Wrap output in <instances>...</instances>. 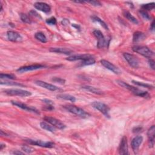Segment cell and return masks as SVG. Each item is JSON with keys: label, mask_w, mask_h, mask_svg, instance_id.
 Returning a JSON list of instances; mask_svg holds the SVG:
<instances>
[{"label": "cell", "mask_w": 155, "mask_h": 155, "mask_svg": "<svg viewBox=\"0 0 155 155\" xmlns=\"http://www.w3.org/2000/svg\"><path fill=\"white\" fill-rule=\"evenodd\" d=\"M116 83L120 86L123 87H124V88L132 92L134 95L141 96V97H143V98H150L149 94L148 93V92L146 91L142 90L137 88V87L132 86V85H129V84H127V83L123 81H121V80H117Z\"/></svg>", "instance_id": "1"}, {"label": "cell", "mask_w": 155, "mask_h": 155, "mask_svg": "<svg viewBox=\"0 0 155 155\" xmlns=\"http://www.w3.org/2000/svg\"><path fill=\"white\" fill-rule=\"evenodd\" d=\"M64 107L65 109H66L70 113H72L81 118H87L90 116V114L89 113H87L84 110L81 109V108L78 107L77 106L69 104V105H64Z\"/></svg>", "instance_id": "2"}, {"label": "cell", "mask_w": 155, "mask_h": 155, "mask_svg": "<svg viewBox=\"0 0 155 155\" xmlns=\"http://www.w3.org/2000/svg\"><path fill=\"white\" fill-rule=\"evenodd\" d=\"M132 49L134 52L150 59L154 55V53L149 48L144 45H135L133 47Z\"/></svg>", "instance_id": "3"}, {"label": "cell", "mask_w": 155, "mask_h": 155, "mask_svg": "<svg viewBox=\"0 0 155 155\" xmlns=\"http://www.w3.org/2000/svg\"><path fill=\"white\" fill-rule=\"evenodd\" d=\"M4 93L9 96H18L21 97H27L32 95L30 92L17 89H7L4 91Z\"/></svg>", "instance_id": "4"}, {"label": "cell", "mask_w": 155, "mask_h": 155, "mask_svg": "<svg viewBox=\"0 0 155 155\" xmlns=\"http://www.w3.org/2000/svg\"><path fill=\"white\" fill-rule=\"evenodd\" d=\"M92 105L94 109L99 110L106 117L110 118V114H109L110 108L109 107V106L99 101H94L93 103H92Z\"/></svg>", "instance_id": "5"}, {"label": "cell", "mask_w": 155, "mask_h": 155, "mask_svg": "<svg viewBox=\"0 0 155 155\" xmlns=\"http://www.w3.org/2000/svg\"><path fill=\"white\" fill-rule=\"evenodd\" d=\"M93 35L98 39L97 47L99 49H102L107 47V45L109 44V42L107 41V40L104 37L101 32L98 30H95L93 31Z\"/></svg>", "instance_id": "6"}, {"label": "cell", "mask_w": 155, "mask_h": 155, "mask_svg": "<svg viewBox=\"0 0 155 155\" xmlns=\"http://www.w3.org/2000/svg\"><path fill=\"white\" fill-rule=\"evenodd\" d=\"M25 142L31 145H37V146L44 147V148H53L54 145H55V144L52 142H49V141H43L41 140L28 139L25 140Z\"/></svg>", "instance_id": "7"}, {"label": "cell", "mask_w": 155, "mask_h": 155, "mask_svg": "<svg viewBox=\"0 0 155 155\" xmlns=\"http://www.w3.org/2000/svg\"><path fill=\"white\" fill-rule=\"evenodd\" d=\"M123 56L129 64L134 69H137L139 66V61L138 58L132 54L129 53H124Z\"/></svg>", "instance_id": "8"}, {"label": "cell", "mask_w": 155, "mask_h": 155, "mask_svg": "<svg viewBox=\"0 0 155 155\" xmlns=\"http://www.w3.org/2000/svg\"><path fill=\"white\" fill-rule=\"evenodd\" d=\"M44 119L49 124H50L52 125L55 127V128H57L58 129L63 130L66 127L64 123H63L61 121L55 118H53L51 116H45L44 118Z\"/></svg>", "instance_id": "9"}, {"label": "cell", "mask_w": 155, "mask_h": 155, "mask_svg": "<svg viewBox=\"0 0 155 155\" xmlns=\"http://www.w3.org/2000/svg\"><path fill=\"white\" fill-rule=\"evenodd\" d=\"M11 103L13 105H15V106L20 108V109L24 110L25 111L35 113L36 114H39V112L38 110V109L33 106H29V105H28L27 104H24V103H21L19 101H12Z\"/></svg>", "instance_id": "10"}, {"label": "cell", "mask_w": 155, "mask_h": 155, "mask_svg": "<svg viewBox=\"0 0 155 155\" xmlns=\"http://www.w3.org/2000/svg\"><path fill=\"white\" fill-rule=\"evenodd\" d=\"M101 64L104 67H105L106 69L112 71L114 74H116V75H119V74L121 73V71L118 68V67H116V65H114L112 63L109 62V61H107L105 59H101Z\"/></svg>", "instance_id": "11"}, {"label": "cell", "mask_w": 155, "mask_h": 155, "mask_svg": "<svg viewBox=\"0 0 155 155\" xmlns=\"http://www.w3.org/2000/svg\"><path fill=\"white\" fill-rule=\"evenodd\" d=\"M45 66L42 64H34V65H28V66H23L21 67H19V68L17 70V72L23 73H25L27 72H30V71H33V70H37L39 69H42L45 68Z\"/></svg>", "instance_id": "12"}, {"label": "cell", "mask_w": 155, "mask_h": 155, "mask_svg": "<svg viewBox=\"0 0 155 155\" xmlns=\"http://www.w3.org/2000/svg\"><path fill=\"white\" fill-rule=\"evenodd\" d=\"M35 84L39 87H43L44 89H45L47 90H49L50 91L55 92V91H61L62 90L60 89L59 87H56V85H54L52 84H49L44 81H36L35 82Z\"/></svg>", "instance_id": "13"}, {"label": "cell", "mask_w": 155, "mask_h": 155, "mask_svg": "<svg viewBox=\"0 0 155 155\" xmlns=\"http://www.w3.org/2000/svg\"><path fill=\"white\" fill-rule=\"evenodd\" d=\"M7 37L9 41L12 42H21L23 41L22 36L15 31H8L7 32Z\"/></svg>", "instance_id": "14"}, {"label": "cell", "mask_w": 155, "mask_h": 155, "mask_svg": "<svg viewBox=\"0 0 155 155\" xmlns=\"http://www.w3.org/2000/svg\"><path fill=\"white\" fill-rule=\"evenodd\" d=\"M118 150L120 154L124 155L129 154V146H128L127 138L126 136H123L121 139Z\"/></svg>", "instance_id": "15"}, {"label": "cell", "mask_w": 155, "mask_h": 155, "mask_svg": "<svg viewBox=\"0 0 155 155\" xmlns=\"http://www.w3.org/2000/svg\"><path fill=\"white\" fill-rule=\"evenodd\" d=\"M143 138L141 136H137L132 139L131 145L133 150L134 152H136L139 150L140 145L143 143Z\"/></svg>", "instance_id": "16"}, {"label": "cell", "mask_w": 155, "mask_h": 155, "mask_svg": "<svg viewBox=\"0 0 155 155\" xmlns=\"http://www.w3.org/2000/svg\"><path fill=\"white\" fill-rule=\"evenodd\" d=\"M93 56L89 54H81V55H73L69 56L66 59L69 61H75L78 60H85L90 58H93Z\"/></svg>", "instance_id": "17"}, {"label": "cell", "mask_w": 155, "mask_h": 155, "mask_svg": "<svg viewBox=\"0 0 155 155\" xmlns=\"http://www.w3.org/2000/svg\"><path fill=\"white\" fill-rule=\"evenodd\" d=\"M34 7L39 11L44 13H49L51 10L50 6L45 3L43 2H37L34 4Z\"/></svg>", "instance_id": "18"}, {"label": "cell", "mask_w": 155, "mask_h": 155, "mask_svg": "<svg viewBox=\"0 0 155 155\" xmlns=\"http://www.w3.org/2000/svg\"><path fill=\"white\" fill-rule=\"evenodd\" d=\"M155 133V127L152 125L147 132V136L149 138V147H153L154 145V134Z\"/></svg>", "instance_id": "19"}, {"label": "cell", "mask_w": 155, "mask_h": 155, "mask_svg": "<svg viewBox=\"0 0 155 155\" xmlns=\"http://www.w3.org/2000/svg\"><path fill=\"white\" fill-rule=\"evenodd\" d=\"M49 51L51 52H54V53H61V54H64V55H71L73 53V51L67 48H50L49 49Z\"/></svg>", "instance_id": "20"}, {"label": "cell", "mask_w": 155, "mask_h": 155, "mask_svg": "<svg viewBox=\"0 0 155 155\" xmlns=\"http://www.w3.org/2000/svg\"><path fill=\"white\" fill-rule=\"evenodd\" d=\"M81 88L87 91H89L91 93L97 94V95H102V94L103 93V92L101 90H99V89H97L96 88V87H94L90 86V85H83L81 86Z\"/></svg>", "instance_id": "21"}, {"label": "cell", "mask_w": 155, "mask_h": 155, "mask_svg": "<svg viewBox=\"0 0 155 155\" xmlns=\"http://www.w3.org/2000/svg\"><path fill=\"white\" fill-rule=\"evenodd\" d=\"M145 38V36L144 35V33L141 32H136L135 33H134L133 34V41L134 43H137L143 41Z\"/></svg>", "instance_id": "22"}, {"label": "cell", "mask_w": 155, "mask_h": 155, "mask_svg": "<svg viewBox=\"0 0 155 155\" xmlns=\"http://www.w3.org/2000/svg\"><path fill=\"white\" fill-rule=\"evenodd\" d=\"M40 127H41L43 129L45 130L50 132H52V133H53L56 131L55 127H53V125H50V124H49L48 123L44 122V121L41 122V123H40Z\"/></svg>", "instance_id": "23"}, {"label": "cell", "mask_w": 155, "mask_h": 155, "mask_svg": "<svg viewBox=\"0 0 155 155\" xmlns=\"http://www.w3.org/2000/svg\"><path fill=\"white\" fill-rule=\"evenodd\" d=\"M123 15L128 20H129V21H131L132 23L134 24H138L139 22L138 21V19L135 17H133L129 12H128L127 10H124Z\"/></svg>", "instance_id": "24"}, {"label": "cell", "mask_w": 155, "mask_h": 155, "mask_svg": "<svg viewBox=\"0 0 155 155\" xmlns=\"http://www.w3.org/2000/svg\"><path fill=\"white\" fill-rule=\"evenodd\" d=\"M57 98L64 99L67 101H70L74 103L76 101V98L72 95H69V94H59L57 95Z\"/></svg>", "instance_id": "25"}, {"label": "cell", "mask_w": 155, "mask_h": 155, "mask_svg": "<svg viewBox=\"0 0 155 155\" xmlns=\"http://www.w3.org/2000/svg\"><path fill=\"white\" fill-rule=\"evenodd\" d=\"M91 18H92V20L93 21L99 23L105 30H109V28H108L107 24L104 21H103L101 19L99 18V17H96L95 15H93V16L91 17Z\"/></svg>", "instance_id": "26"}, {"label": "cell", "mask_w": 155, "mask_h": 155, "mask_svg": "<svg viewBox=\"0 0 155 155\" xmlns=\"http://www.w3.org/2000/svg\"><path fill=\"white\" fill-rule=\"evenodd\" d=\"M35 37L39 40V41H41L43 43H45L48 41V39H47L45 35L44 34L43 32H37L35 33Z\"/></svg>", "instance_id": "27"}, {"label": "cell", "mask_w": 155, "mask_h": 155, "mask_svg": "<svg viewBox=\"0 0 155 155\" xmlns=\"http://www.w3.org/2000/svg\"><path fill=\"white\" fill-rule=\"evenodd\" d=\"M132 83L134 84H135L136 85L142 87H144V88L149 89H153V87H154L153 85H152L150 84L144 83H142V82H139V81H135V80H133Z\"/></svg>", "instance_id": "28"}, {"label": "cell", "mask_w": 155, "mask_h": 155, "mask_svg": "<svg viewBox=\"0 0 155 155\" xmlns=\"http://www.w3.org/2000/svg\"><path fill=\"white\" fill-rule=\"evenodd\" d=\"M95 60L94 58H90L89 59H87L85 60L82 61V62L81 63L80 65L81 66H86V65H93L95 63Z\"/></svg>", "instance_id": "29"}, {"label": "cell", "mask_w": 155, "mask_h": 155, "mask_svg": "<svg viewBox=\"0 0 155 155\" xmlns=\"http://www.w3.org/2000/svg\"><path fill=\"white\" fill-rule=\"evenodd\" d=\"M154 6H155L154 3H151L149 4H143L142 6H141V8H142V10H145V11L151 10L154 8Z\"/></svg>", "instance_id": "30"}, {"label": "cell", "mask_w": 155, "mask_h": 155, "mask_svg": "<svg viewBox=\"0 0 155 155\" xmlns=\"http://www.w3.org/2000/svg\"><path fill=\"white\" fill-rule=\"evenodd\" d=\"M1 85H10V86H21V87H23L24 86V85L22 84H20V83H18L16 82H10V81H1Z\"/></svg>", "instance_id": "31"}, {"label": "cell", "mask_w": 155, "mask_h": 155, "mask_svg": "<svg viewBox=\"0 0 155 155\" xmlns=\"http://www.w3.org/2000/svg\"><path fill=\"white\" fill-rule=\"evenodd\" d=\"M20 18H21V21L26 24H31V20L29 18V17L25 13H21V15H20Z\"/></svg>", "instance_id": "32"}, {"label": "cell", "mask_w": 155, "mask_h": 155, "mask_svg": "<svg viewBox=\"0 0 155 155\" xmlns=\"http://www.w3.org/2000/svg\"><path fill=\"white\" fill-rule=\"evenodd\" d=\"M0 78L1 79H15V76L12 75V74H5L1 73L0 74Z\"/></svg>", "instance_id": "33"}, {"label": "cell", "mask_w": 155, "mask_h": 155, "mask_svg": "<svg viewBox=\"0 0 155 155\" xmlns=\"http://www.w3.org/2000/svg\"><path fill=\"white\" fill-rule=\"evenodd\" d=\"M139 13L142 16V17L146 20H150L151 19V17L149 15V13L147 12V11L143 10H141L139 11Z\"/></svg>", "instance_id": "34"}, {"label": "cell", "mask_w": 155, "mask_h": 155, "mask_svg": "<svg viewBox=\"0 0 155 155\" xmlns=\"http://www.w3.org/2000/svg\"><path fill=\"white\" fill-rule=\"evenodd\" d=\"M52 81L53 82H55L56 83H58L59 84H64L65 83V79H64L63 78H58V77L53 78Z\"/></svg>", "instance_id": "35"}, {"label": "cell", "mask_w": 155, "mask_h": 155, "mask_svg": "<svg viewBox=\"0 0 155 155\" xmlns=\"http://www.w3.org/2000/svg\"><path fill=\"white\" fill-rule=\"evenodd\" d=\"M56 19L55 17H51L49 19H46V23L48 24L49 25H56Z\"/></svg>", "instance_id": "36"}, {"label": "cell", "mask_w": 155, "mask_h": 155, "mask_svg": "<svg viewBox=\"0 0 155 155\" xmlns=\"http://www.w3.org/2000/svg\"><path fill=\"white\" fill-rule=\"evenodd\" d=\"M22 150L27 153H33V152L35 151L34 149H33V148L29 147V146H23L22 147Z\"/></svg>", "instance_id": "37"}, {"label": "cell", "mask_w": 155, "mask_h": 155, "mask_svg": "<svg viewBox=\"0 0 155 155\" xmlns=\"http://www.w3.org/2000/svg\"><path fill=\"white\" fill-rule=\"evenodd\" d=\"M85 3H90L92 5H93L94 6H96V7L102 6V4L99 1H85Z\"/></svg>", "instance_id": "38"}, {"label": "cell", "mask_w": 155, "mask_h": 155, "mask_svg": "<svg viewBox=\"0 0 155 155\" xmlns=\"http://www.w3.org/2000/svg\"><path fill=\"white\" fill-rule=\"evenodd\" d=\"M30 15H32V17H37V18H41V17H40V16L39 15L38 13H37L36 11L33 10H31V11L30 12Z\"/></svg>", "instance_id": "39"}, {"label": "cell", "mask_w": 155, "mask_h": 155, "mask_svg": "<svg viewBox=\"0 0 155 155\" xmlns=\"http://www.w3.org/2000/svg\"><path fill=\"white\" fill-rule=\"evenodd\" d=\"M149 64L150 65V67L152 69H154V61L152 59H149Z\"/></svg>", "instance_id": "40"}, {"label": "cell", "mask_w": 155, "mask_h": 155, "mask_svg": "<svg viewBox=\"0 0 155 155\" xmlns=\"http://www.w3.org/2000/svg\"><path fill=\"white\" fill-rule=\"evenodd\" d=\"M42 101H43L44 103H45L47 104H48V105H52V104H53V102L52 101V100H50V99H44Z\"/></svg>", "instance_id": "41"}, {"label": "cell", "mask_w": 155, "mask_h": 155, "mask_svg": "<svg viewBox=\"0 0 155 155\" xmlns=\"http://www.w3.org/2000/svg\"><path fill=\"white\" fill-rule=\"evenodd\" d=\"M141 130H142V128L140 127H134L133 130V133H139L141 131Z\"/></svg>", "instance_id": "42"}, {"label": "cell", "mask_w": 155, "mask_h": 155, "mask_svg": "<svg viewBox=\"0 0 155 155\" xmlns=\"http://www.w3.org/2000/svg\"><path fill=\"white\" fill-rule=\"evenodd\" d=\"M69 20L68 19H63V21H62V24H63V25L64 24V25H66V24H68V23H69Z\"/></svg>", "instance_id": "43"}, {"label": "cell", "mask_w": 155, "mask_h": 155, "mask_svg": "<svg viewBox=\"0 0 155 155\" xmlns=\"http://www.w3.org/2000/svg\"><path fill=\"white\" fill-rule=\"evenodd\" d=\"M13 154H24V153L20 152V151H18V150H17V151H15L13 152Z\"/></svg>", "instance_id": "44"}, {"label": "cell", "mask_w": 155, "mask_h": 155, "mask_svg": "<svg viewBox=\"0 0 155 155\" xmlns=\"http://www.w3.org/2000/svg\"><path fill=\"white\" fill-rule=\"evenodd\" d=\"M150 29L152 31H154V21H153L152 24H151V27H150Z\"/></svg>", "instance_id": "45"}, {"label": "cell", "mask_w": 155, "mask_h": 155, "mask_svg": "<svg viewBox=\"0 0 155 155\" xmlns=\"http://www.w3.org/2000/svg\"><path fill=\"white\" fill-rule=\"evenodd\" d=\"M72 26L74 27V28H75L76 29H80V26L78 24H72Z\"/></svg>", "instance_id": "46"}, {"label": "cell", "mask_w": 155, "mask_h": 155, "mask_svg": "<svg viewBox=\"0 0 155 155\" xmlns=\"http://www.w3.org/2000/svg\"><path fill=\"white\" fill-rule=\"evenodd\" d=\"M0 147H0V150H2L4 147H6V145L1 144V145H0Z\"/></svg>", "instance_id": "47"}]
</instances>
